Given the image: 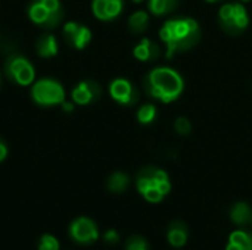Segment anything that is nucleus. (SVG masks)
Returning <instances> with one entry per match:
<instances>
[{
  "label": "nucleus",
  "instance_id": "obj_32",
  "mask_svg": "<svg viewBox=\"0 0 252 250\" xmlns=\"http://www.w3.org/2000/svg\"><path fill=\"white\" fill-rule=\"evenodd\" d=\"M251 224H252V222H251Z\"/></svg>",
  "mask_w": 252,
  "mask_h": 250
},
{
  "label": "nucleus",
  "instance_id": "obj_26",
  "mask_svg": "<svg viewBox=\"0 0 252 250\" xmlns=\"http://www.w3.org/2000/svg\"><path fill=\"white\" fill-rule=\"evenodd\" d=\"M74 105H75L74 102H66V100H65V102H62L61 106H62L63 112H72V111H74Z\"/></svg>",
  "mask_w": 252,
  "mask_h": 250
},
{
  "label": "nucleus",
  "instance_id": "obj_20",
  "mask_svg": "<svg viewBox=\"0 0 252 250\" xmlns=\"http://www.w3.org/2000/svg\"><path fill=\"white\" fill-rule=\"evenodd\" d=\"M157 116H158V108L154 103H145L136 112V118L142 125H151L152 122H155Z\"/></svg>",
  "mask_w": 252,
  "mask_h": 250
},
{
  "label": "nucleus",
  "instance_id": "obj_30",
  "mask_svg": "<svg viewBox=\"0 0 252 250\" xmlns=\"http://www.w3.org/2000/svg\"><path fill=\"white\" fill-rule=\"evenodd\" d=\"M238 1H241V3H244V4H247V3H250L251 0H238Z\"/></svg>",
  "mask_w": 252,
  "mask_h": 250
},
{
  "label": "nucleus",
  "instance_id": "obj_13",
  "mask_svg": "<svg viewBox=\"0 0 252 250\" xmlns=\"http://www.w3.org/2000/svg\"><path fill=\"white\" fill-rule=\"evenodd\" d=\"M161 50L162 49H161V46L157 41H154L149 37H143V38H140L134 44V47H133V56L139 62H142V63H151V62H155V60L159 59Z\"/></svg>",
  "mask_w": 252,
  "mask_h": 250
},
{
  "label": "nucleus",
  "instance_id": "obj_2",
  "mask_svg": "<svg viewBox=\"0 0 252 250\" xmlns=\"http://www.w3.org/2000/svg\"><path fill=\"white\" fill-rule=\"evenodd\" d=\"M146 94L159 103L168 105L179 100L185 91V80L171 66H155L143 78Z\"/></svg>",
  "mask_w": 252,
  "mask_h": 250
},
{
  "label": "nucleus",
  "instance_id": "obj_18",
  "mask_svg": "<svg viewBox=\"0 0 252 250\" xmlns=\"http://www.w3.org/2000/svg\"><path fill=\"white\" fill-rule=\"evenodd\" d=\"M128 186H130V177L123 171L112 172L106 180V189L114 194L124 193L128 189Z\"/></svg>",
  "mask_w": 252,
  "mask_h": 250
},
{
  "label": "nucleus",
  "instance_id": "obj_31",
  "mask_svg": "<svg viewBox=\"0 0 252 250\" xmlns=\"http://www.w3.org/2000/svg\"><path fill=\"white\" fill-rule=\"evenodd\" d=\"M0 87H1V74H0Z\"/></svg>",
  "mask_w": 252,
  "mask_h": 250
},
{
  "label": "nucleus",
  "instance_id": "obj_24",
  "mask_svg": "<svg viewBox=\"0 0 252 250\" xmlns=\"http://www.w3.org/2000/svg\"><path fill=\"white\" fill-rule=\"evenodd\" d=\"M103 242L109 246H114L120 242V234L117 230H108L105 234H103Z\"/></svg>",
  "mask_w": 252,
  "mask_h": 250
},
{
  "label": "nucleus",
  "instance_id": "obj_22",
  "mask_svg": "<svg viewBox=\"0 0 252 250\" xmlns=\"http://www.w3.org/2000/svg\"><path fill=\"white\" fill-rule=\"evenodd\" d=\"M37 250H61V245L55 236L43 234L37 243Z\"/></svg>",
  "mask_w": 252,
  "mask_h": 250
},
{
  "label": "nucleus",
  "instance_id": "obj_19",
  "mask_svg": "<svg viewBox=\"0 0 252 250\" xmlns=\"http://www.w3.org/2000/svg\"><path fill=\"white\" fill-rule=\"evenodd\" d=\"M179 6V0H148V12L154 16H167Z\"/></svg>",
  "mask_w": 252,
  "mask_h": 250
},
{
  "label": "nucleus",
  "instance_id": "obj_1",
  "mask_svg": "<svg viewBox=\"0 0 252 250\" xmlns=\"http://www.w3.org/2000/svg\"><path fill=\"white\" fill-rule=\"evenodd\" d=\"M201 25L190 16H174L164 22L159 29V40L165 47V57L171 59L179 53L189 52L201 40Z\"/></svg>",
  "mask_w": 252,
  "mask_h": 250
},
{
  "label": "nucleus",
  "instance_id": "obj_11",
  "mask_svg": "<svg viewBox=\"0 0 252 250\" xmlns=\"http://www.w3.org/2000/svg\"><path fill=\"white\" fill-rule=\"evenodd\" d=\"M102 96V87L97 81L84 80L74 85L71 90V100L78 106H87L97 102Z\"/></svg>",
  "mask_w": 252,
  "mask_h": 250
},
{
  "label": "nucleus",
  "instance_id": "obj_28",
  "mask_svg": "<svg viewBox=\"0 0 252 250\" xmlns=\"http://www.w3.org/2000/svg\"><path fill=\"white\" fill-rule=\"evenodd\" d=\"M204 1H207V3H217V1H221V0H204Z\"/></svg>",
  "mask_w": 252,
  "mask_h": 250
},
{
  "label": "nucleus",
  "instance_id": "obj_27",
  "mask_svg": "<svg viewBox=\"0 0 252 250\" xmlns=\"http://www.w3.org/2000/svg\"><path fill=\"white\" fill-rule=\"evenodd\" d=\"M226 250H252V249H248V248H244V246H239V245H236V243L229 242V243H227V246H226Z\"/></svg>",
  "mask_w": 252,
  "mask_h": 250
},
{
  "label": "nucleus",
  "instance_id": "obj_16",
  "mask_svg": "<svg viewBox=\"0 0 252 250\" xmlns=\"http://www.w3.org/2000/svg\"><path fill=\"white\" fill-rule=\"evenodd\" d=\"M230 220L233 224L244 227L252 222V208L247 202H236L232 208H230Z\"/></svg>",
  "mask_w": 252,
  "mask_h": 250
},
{
  "label": "nucleus",
  "instance_id": "obj_8",
  "mask_svg": "<svg viewBox=\"0 0 252 250\" xmlns=\"http://www.w3.org/2000/svg\"><path fill=\"white\" fill-rule=\"evenodd\" d=\"M69 239L80 246H89L97 242L99 239V228L97 224L89 217H78L75 218L68 227Z\"/></svg>",
  "mask_w": 252,
  "mask_h": 250
},
{
  "label": "nucleus",
  "instance_id": "obj_15",
  "mask_svg": "<svg viewBox=\"0 0 252 250\" xmlns=\"http://www.w3.org/2000/svg\"><path fill=\"white\" fill-rule=\"evenodd\" d=\"M167 240L173 248H183L189 240V228L183 221H173L167 230Z\"/></svg>",
  "mask_w": 252,
  "mask_h": 250
},
{
  "label": "nucleus",
  "instance_id": "obj_9",
  "mask_svg": "<svg viewBox=\"0 0 252 250\" xmlns=\"http://www.w3.org/2000/svg\"><path fill=\"white\" fill-rule=\"evenodd\" d=\"M109 96L114 102L121 106H133L139 100V91L136 85L127 78H115L109 83L108 87Z\"/></svg>",
  "mask_w": 252,
  "mask_h": 250
},
{
  "label": "nucleus",
  "instance_id": "obj_12",
  "mask_svg": "<svg viewBox=\"0 0 252 250\" xmlns=\"http://www.w3.org/2000/svg\"><path fill=\"white\" fill-rule=\"evenodd\" d=\"M124 10V0H92V12L96 19L111 22Z\"/></svg>",
  "mask_w": 252,
  "mask_h": 250
},
{
  "label": "nucleus",
  "instance_id": "obj_3",
  "mask_svg": "<svg viewBox=\"0 0 252 250\" xmlns=\"http://www.w3.org/2000/svg\"><path fill=\"white\" fill-rule=\"evenodd\" d=\"M136 189L149 203H159L171 192V181L162 168L145 167L136 175Z\"/></svg>",
  "mask_w": 252,
  "mask_h": 250
},
{
  "label": "nucleus",
  "instance_id": "obj_6",
  "mask_svg": "<svg viewBox=\"0 0 252 250\" xmlns=\"http://www.w3.org/2000/svg\"><path fill=\"white\" fill-rule=\"evenodd\" d=\"M30 94L35 105L43 108H52L65 102L66 91L61 81L55 78H41L31 84Z\"/></svg>",
  "mask_w": 252,
  "mask_h": 250
},
{
  "label": "nucleus",
  "instance_id": "obj_10",
  "mask_svg": "<svg viewBox=\"0 0 252 250\" xmlns=\"http://www.w3.org/2000/svg\"><path fill=\"white\" fill-rule=\"evenodd\" d=\"M62 35L66 41V44H69L72 49L75 50H83L86 49L90 41H92V29L77 21H69L66 24H63L62 28Z\"/></svg>",
  "mask_w": 252,
  "mask_h": 250
},
{
  "label": "nucleus",
  "instance_id": "obj_7",
  "mask_svg": "<svg viewBox=\"0 0 252 250\" xmlns=\"http://www.w3.org/2000/svg\"><path fill=\"white\" fill-rule=\"evenodd\" d=\"M4 74L21 87H28L35 80V68L31 60L22 55H10L4 62Z\"/></svg>",
  "mask_w": 252,
  "mask_h": 250
},
{
  "label": "nucleus",
  "instance_id": "obj_17",
  "mask_svg": "<svg viewBox=\"0 0 252 250\" xmlns=\"http://www.w3.org/2000/svg\"><path fill=\"white\" fill-rule=\"evenodd\" d=\"M127 27L131 34L140 35L149 28V12L146 10H136L127 19Z\"/></svg>",
  "mask_w": 252,
  "mask_h": 250
},
{
  "label": "nucleus",
  "instance_id": "obj_14",
  "mask_svg": "<svg viewBox=\"0 0 252 250\" xmlns=\"http://www.w3.org/2000/svg\"><path fill=\"white\" fill-rule=\"evenodd\" d=\"M35 52L43 59L55 57L59 52V41L52 32H44L35 40Z\"/></svg>",
  "mask_w": 252,
  "mask_h": 250
},
{
  "label": "nucleus",
  "instance_id": "obj_5",
  "mask_svg": "<svg viewBox=\"0 0 252 250\" xmlns=\"http://www.w3.org/2000/svg\"><path fill=\"white\" fill-rule=\"evenodd\" d=\"M61 0H32L28 6V18L32 24L44 29L56 28L63 19Z\"/></svg>",
  "mask_w": 252,
  "mask_h": 250
},
{
  "label": "nucleus",
  "instance_id": "obj_21",
  "mask_svg": "<svg viewBox=\"0 0 252 250\" xmlns=\"http://www.w3.org/2000/svg\"><path fill=\"white\" fill-rule=\"evenodd\" d=\"M124 250H149V243L142 236H130L124 243Z\"/></svg>",
  "mask_w": 252,
  "mask_h": 250
},
{
  "label": "nucleus",
  "instance_id": "obj_4",
  "mask_svg": "<svg viewBox=\"0 0 252 250\" xmlns=\"http://www.w3.org/2000/svg\"><path fill=\"white\" fill-rule=\"evenodd\" d=\"M250 13L244 3L227 1L219 9V24L221 29L229 35H241L250 27Z\"/></svg>",
  "mask_w": 252,
  "mask_h": 250
},
{
  "label": "nucleus",
  "instance_id": "obj_29",
  "mask_svg": "<svg viewBox=\"0 0 252 250\" xmlns=\"http://www.w3.org/2000/svg\"><path fill=\"white\" fill-rule=\"evenodd\" d=\"M133 3H136V4H140V3H143L145 0H131Z\"/></svg>",
  "mask_w": 252,
  "mask_h": 250
},
{
  "label": "nucleus",
  "instance_id": "obj_25",
  "mask_svg": "<svg viewBox=\"0 0 252 250\" xmlns=\"http://www.w3.org/2000/svg\"><path fill=\"white\" fill-rule=\"evenodd\" d=\"M7 153H9V147L6 144V141L3 139H0V162H3L7 158Z\"/></svg>",
  "mask_w": 252,
  "mask_h": 250
},
{
  "label": "nucleus",
  "instance_id": "obj_23",
  "mask_svg": "<svg viewBox=\"0 0 252 250\" xmlns=\"http://www.w3.org/2000/svg\"><path fill=\"white\" fill-rule=\"evenodd\" d=\"M192 128H193V125H192V122H190V119L189 118H186V116H179L176 121H174V130H176V133L179 134V136H189L190 133H192Z\"/></svg>",
  "mask_w": 252,
  "mask_h": 250
}]
</instances>
